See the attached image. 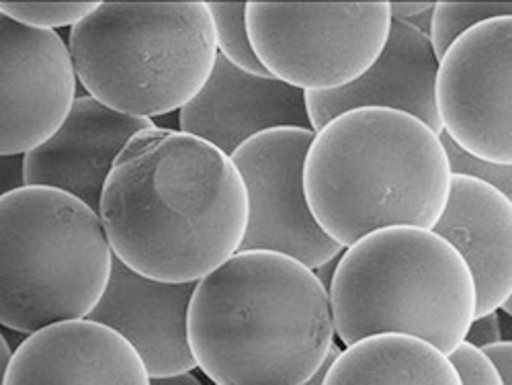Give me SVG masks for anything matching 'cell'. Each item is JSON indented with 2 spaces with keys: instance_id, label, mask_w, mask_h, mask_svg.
Wrapping results in <instances>:
<instances>
[{
  "instance_id": "obj_1",
  "label": "cell",
  "mask_w": 512,
  "mask_h": 385,
  "mask_svg": "<svg viewBox=\"0 0 512 385\" xmlns=\"http://www.w3.org/2000/svg\"><path fill=\"white\" fill-rule=\"evenodd\" d=\"M99 220L127 269L162 283H197L240 250L248 195L230 156L156 125L117 156Z\"/></svg>"
},
{
  "instance_id": "obj_2",
  "label": "cell",
  "mask_w": 512,
  "mask_h": 385,
  "mask_svg": "<svg viewBox=\"0 0 512 385\" xmlns=\"http://www.w3.org/2000/svg\"><path fill=\"white\" fill-rule=\"evenodd\" d=\"M187 330L195 365L216 385H302L336 336L314 271L267 250L236 252L197 281Z\"/></svg>"
},
{
  "instance_id": "obj_3",
  "label": "cell",
  "mask_w": 512,
  "mask_h": 385,
  "mask_svg": "<svg viewBox=\"0 0 512 385\" xmlns=\"http://www.w3.org/2000/svg\"><path fill=\"white\" fill-rule=\"evenodd\" d=\"M451 170L437 134L412 115L365 107L316 132L304 189L318 226L343 248L396 226L433 230Z\"/></svg>"
},
{
  "instance_id": "obj_4",
  "label": "cell",
  "mask_w": 512,
  "mask_h": 385,
  "mask_svg": "<svg viewBox=\"0 0 512 385\" xmlns=\"http://www.w3.org/2000/svg\"><path fill=\"white\" fill-rule=\"evenodd\" d=\"M328 295L345 347L404 334L449 355L476 318L474 279L459 252L433 230L410 226L371 232L345 248Z\"/></svg>"
},
{
  "instance_id": "obj_5",
  "label": "cell",
  "mask_w": 512,
  "mask_h": 385,
  "mask_svg": "<svg viewBox=\"0 0 512 385\" xmlns=\"http://www.w3.org/2000/svg\"><path fill=\"white\" fill-rule=\"evenodd\" d=\"M76 80L105 107L152 119L189 105L218 60L207 3H99L70 29Z\"/></svg>"
},
{
  "instance_id": "obj_6",
  "label": "cell",
  "mask_w": 512,
  "mask_h": 385,
  "mask_svg": "<svg viewBox=\"0 0 512 385\" xmlns=\"http://www.w3.org/2000/svg\"><path fill=\"white\" fill-rule=\"evenodd\" d=\"M111 265L99 213L76 197L25 185L0 197V326L29 336L87 320Z\"/></svg>"
},
{
  "instance_id": "obj_7",
  "label": "cell",
  "mask_w": 512,
  "mask_h": 385,
  "mask_svg": "<svg viewBox=\"0 0 512 385\" xmlns=\"http://www.w3.org/2000/svg\"><path fill=\"white\" fill-rule=\"evenodd\" d=\"M250 46L265 70L304 93L363 76L386 46L390 3H246Z\"/></svg>"
},
{
  "instance_id": "obj_8",
  "label": "cell",
  "mask_w": 512,
  "mask_h": 385,
  "mask_svg": "<svg viewBox=\"0 0 512 385\" xmlns=\"http://www.w3.org/2000/svg\"><path fill=\"white\" fill-rule=\"evenodd\" d=\"M314 132L281 127L250 138L232 162L248 195V224L238 252L267 250L318 269L343 254L314 220L306 189L304 164Z\"/></svg>"
},
{
  "instance_id": "obj_9",
  "label": "cell",
  "mask_w": 512,
  "mask_h": 385,
  "mask_svg": "<svg viewBox=\"0 0 512 385\" xmlns=\"http://www.w3.org/2000/svg\"><path fill=\"white\" fill-rule=\"evenodd\" d=\"M512 17L480 23L457 37L435 80L443 132L486 162L512 164Z\"/></svg>"
},
{
  "instance_id": "obj_10",
  "label": "cell",
  "mask_w": 512,
  "mask_h": 385,
  "mask_svg": "<svg viewBox=\"0 0 512 385\" xmlns=\"http://www.w3.org/2000/svg\"><path fill=\"white\" fill-rule=\"evenodd\" d=\"M66 41L0 13V156H25L50 140L76 101Z\"/></svg>"
},
{
  "instance_id": "obj_11",
  "label": "cell",
  "mask_w": 512,
  "mask_h": 385,
  "mask_svg": "<svg viewBox=\"0 0 512 385\" xmlns=\"http://www.w3.org/2000/svg\"><path fill=\"white\" fill-rule=\"evenodd\" d=\"M150 127H156L152 119L117 113L89 95L76 97L60 130L23 156V183L58 189L99 213L117 156Z\"/></svg>"
},
{
  "instance_id": "obj_12",
  "label": "cell",
  "mask_w": 512,
  "mask_h": 385,
  "mask_svg": "<svg viewBox=\"0 0 512 385\" xmlns=\"http://www.w3.org/2000/svg\"><path fill=\"white\" fill-rule=\"evenodd\" d=\"M281 127L314 132L306 93L273 76L248 74L220 54L201 93L179 111V132L230 158L250 138Z\"/></svg>"
},
{
  "instance_id": "obj_13",
  "label": "cell",
  "mask_w": 512,
  "mask_h": 385,
  "mask_svg": "<svg viewBox=\"0 0 512 385\" xmlns=\"http://www.w3.org/2000/svg\"><path fill=\"white\" fill-rule=\"evenodd\" d=\"M197 283H162L127 269L113 256L111 277L87 320L103 324L136 349L150 377L191 373L189 304Z\"/></svg>"
},
{
  "instance_id": "obj_14",
  "label": "cell",
  "mask_w": 512,
  "mask_h": 385,
  "mask_svg": "<svg viewBox=\"0 0 512 385\" xmlns=\"http://www.w3.org/2000/svg\"><path fill=\"white\" fill-rule=\"evenodd\" d=\"M437 70L439 60L429 35L392 19L386 46L363 76L343 89L306 93L312 130L320 132L328 121L347 111L377 107L412 115L441 136L443 125L435 101Z\"/></svg>"
},
{
  "instance_id": "obj_15",
  "label": "cell",
  "mask_w": 512,
  "mask_h": 385,
  "mask_svg": "<svg viewBox=\"0 0 512 385\" xmlns=\"http://www.w3.org/2000/svg\"><path fill=\"white\" fill-rule=\"evenodd\" d=\"M5 385H150L136 349L115 330L74 320L23 338Z\"/></svg>"
},
{
  "instance_id": "obj_16",
  "label": "cell",
  "mask_w": 512,
  "mask_h": 385,
  "mask_svg": "<svg viewBox=\"0 0 512 385\" xmlns=\"http://www.w3.org/2000/svg\"><path fill=\"white\" fill-rule=\"evenodd\" d=\"M433 232L449 242L472 273L476 318L512 297V203L494 187L451 175L443 216Z\"/></svg>"
},
{
  "instance_id": "obj_17",
  "label": "cell",
  "mask_w": 512,
  "mask_h": 385,
  "mask_svg": "<svg viewBox=\"0 0 512 385\" xmlns=\"http://www.w3.org/2000/svg\"><path fill=\"white\" fill-rule=\"evenodd\" d=\"M324 385H461L447 355L404 334L367 336L340 351Z\"/></svg>"
},
{
  "instance_id": "obj_18",
  "label": "cell",
  "mask_w": 512,
  "mask_h": 385,
  "mask_svg": "<svg viewBox=\"0 0 512 385\" xmlns=\"http://www.w3.org/2000/svg\"><path fill=\"white\" fill-rule=\"evenodd\" d=\"M500 17H512L510 3H435L429 31L435 58L441 60L465 31Z\"/></svg>"
},
{
  "instance_id": "obj_19",
  "label": "cell",
  "mask_w": 512,
  "mask_h": 385,
  "mask_svg": "<svg viewBox=\"0 0 512 385\" xmlns=\"http://www.w3.org/2000/svg\"><path fill=\"white\" fill-rule=\"evenodd\" d=\"M218 39V54L236 68L254 74L271 76L256 58L246 31V3H207Z\"/></svg>"
},
{
  "instance_id": "obj_20",
  "label": "cell",
  "mask_w": 512,
  "mask_h": 385,
  "mask_svg": "<svg viewBox=\"0 0 512 385\" xmlns=\"http://www.w3.org/2000/svg\"><path fill=\"white\" fill-rule=\"evenodd\" d=\"M97 7L99 3H0V13L27 27L54 31L78 25Z\"/></svg>"
},
{
  "instance_id": "obj_21",
  "label": "cell",
  "mask_w": 512,
  "mask_h": 385,
  "mask_svg": "<svg viewBox=\"0 0 512 385\" xmlns=\"http://www.w3.org/2000/svg\"><path fill=\"white\" fill-rule=\"evenodd\" d=\"M439 140L445 148L451 175L482 181V183L494 187L506 199L512 197V164H494V162H486L474 154H469L461 146H457L445 132L439 136Z\"/></svg>"
},
{
  "instance_id": "obj_22",
  "label": "cell",
  "mask_w": 512,
  "mask_h": 385,
  "mask_svg": "<svg viewBox=\"0 0 512 385\" xmlns=\"http://www.w3.org/2000/svg\"><path fill=\"white\" fill-rule=\"evenodd\" d=\"M461 385H502V379L490 359L476 347L461 342V345L447 355Z\"/></svg>"
},
{
  "instance_id": "obj_23",
  "label": "cell",
  "mask_w": 512,
  "mask_h": 385,
  "mask_svg": "<svg viewBox=\"0 0 512 385\" xmlns=\"http://www.w3.org/2000/svg\"><path fill=\"white\" fill-rule=\"evenodd\" d=\"M502 340L504 338H502V328H500V314L492 312V314L472 320L463 342H467V345H472L476 349H486Z\"/></svg>"
},
{
  "instance_id": "obj_24",
  "label": "cell",
  "mask_w": 512,
  "mask_h": 385,
  "mask_svg": "<svg viewBox=\"0 0 512 385\" xmlns=\"http://www.w3.org/2000/svg\"><path fill=\"white\" fill-rule=\"evenodd\" d=\"M480 351L490 359V363L498 371L502 385H512V342L502 340V342H496V345H490Z\"/></svg>"
},
{
  "instance_id": "obj_25",
  "label": "cell",
  "mask_w": 512,
  "mask_h": 385,
  "mask_svg": "<svg viewBox=\"0 0 512 385\" xmlns=\"http://www.w3.org/2000/svg\"><path fill=\"white\" fill-rule=\"evenodd\" d=\"M23 185V156H0V197Z\"/></svg>"
},
{
  "instance_id": "obj_26",
  "label": "cell",
  "mask_w": 512,
  "mask_h": 385,
  "mask_svg": "<svg viewBox=\"0 0 512 385\" xmlns=\"http://www.w3.org/2000/svg\"><path fill=\"white\" fill-rule=\"evenodd\" d=\"M435 3H390V13H392V19H398V21H406L426 9H431Z\"/></svg>"
},
{
  "instance_id": "obj_27",
  "label": "cell",
  "mask_w": 512,
  "mask_h": 385,
  "mask_svg": "<svg viewBox=\"0 0 512 385\" xmlns=\"http://www.w3.org/2000/svg\"><path fill=\"white\" fill-rule=\"evenodd\" d=\"M338 355H340V349L334 345V347L330 349L328 357H326V359L322 361V365L316 369V373H314L310 379H306L302 385H324V379H326V375H328L332 363L338 359Z\"/></svg>"
},
{
  "instance_id": "obj_28",
  "label": "cell",
  "mask_w": 512,
  "mask_h": 385,
  "mask_svg": "<svg viewBox=\"0 0 512 385\" xmlns=\"http://www.w3.org/2000/svg\"><path fill=\"white\" fill-rule=\"evenodd\" d=\"M150 385H203L195 375L181 373L170 377H150Z\"/></svg>"
},
{
  "instance_id": "obj_29",
  "label": "cell",
  "mask_w": 512,
  "mask_h": 385,
  "mask_svg": "<svg viewBox=\"0 0 512 385\" xmlns=\"http://www.w3.org/2000/svg\"><path fill=\"white\" fill-rule=\"evenodd\" d=\"M343 252H345V250H343ZM338 261H340V254H338V256H334V259L326 261L324 265H320L318 269H314V275L318 277V281L322 283V287H324L326 291H330V285H332V277H334V271H336V265H338Z\"/></svg>"
},
{
  "instance_id": "obj_30",
  "label": "cell",
  "mask_w": 512,
  "mask_h": 385,
  "mask_svg": "<svg viewBox=\"0 0 512 385\" xmlns=\"http://www.w3.org/2000/svg\"><path fill=\"white\" fill-rule=\"evenodd\" d=\"M433 9H435V5H433L431 9H426V11L414 15V17H410V19H406L404 23L410 25V27H414L416 31H420V33H424V35H429V31H431V19H433ZM396 21H398V19H396Z\"/></svg>"
},
{
  "instance_id": "obj_31",
  "label": "cell",
  "mask_w": 512,
  "mask_h": 385,
  "mask_svg": "<svg viewBox=\"0 0 512 385\" xmlns=\"http://www.w3.org/2000/svg\"><path fill=\"white\" fill-rule=\"evenodd\" d=\"M11 357H13V349L7 342L5 334L0 332V385H5V377H7V369H9V363H11Z\"/></svg>"
}]
</instances>
